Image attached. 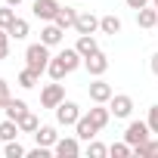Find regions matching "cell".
<instances>
[{
	"instance_id": "cell-24",
	"label": "cell",
	"mask_w": 158,
	"mask_h": 158,
	"mask_svg": "<svg viewBox=\"0 0 158 158\" xmlns=\"http://www.w3.org/2000/svg\"><path fill=\"white\" fill-rule=\"evenodd\" d=\"M16 124H19V130H22V133H34V130L40 127V121H37V115H31V112H25V115H22V118H19Z\"/></svg>"
},
{
	"instance_id": "cell-26",
	"label": "cell",
	"mask_w": 158,
	"mask_h": 158,
	"mask_svg": "<svg viewBox=\"0 0 158 158\" xmlns=\"http://www.w3.org/2000/svg\"><path fill=\"white\" fill-rule=\"evenodd\" d=\"M47 74H50V77H53V81H62V77H65V74H68V71H65V65H62V59H59V56H53V59H50V65H47Z\"/></svg>"
},
{
	"instance_id": "cell-27",
	"label": "cell",
	"mask_w": 158,
	"mask_h": 158,
	"mask_svg": "<svg viewBox=\"0 0 158 158\" xmlns=\"http://www.w3.org/2000/svg\"><path fill=\"white\" fill-rule=\"evenodd\" d=\"M130 152H133V146H130L127 139H124V143H112V146H109V155H115V158H127Z\"/></svg>"
},
{
	"instance_id": "cell-31",
	"label": "cell",
	"mask_w": 158,
	"mask_h": 158,
	"mask_svg": "<svg viewBox=\"0 0 158 158\" xmlns=\"http://www.w3.org/2000/svg\"><path fill=\"white\" fill-rule=\"evenodd\" d=\"M10 40H13L10 31H6V28H0V59H6V56H10Z\"/></svg>"
},
{
	"instance_id": "cell-15",
	"label": "cell",
	"mask_w": 158,
	"mask_h": 158,
	"mask_svg": "<svg viewBox=\"0 0 158 158\" xmlns=\"http://www.w3.org/2000/svg\"><path fill=\"white\" fill-rule=\"evenodd\" d=\"M62 31L65 28H74V22H77V10H71V6H59V13H56V19H53Z\"/></svg>"
},
{
	"instance_id": "cell-22",
	"label": "cell",
	"mask_w": 158,
	"mask_h": 158,
	"mask_svg": "<svg viewBox=\"0 0 158 158\" xmlns=\"http://www.w3.org/2000/svg\"><path fill=\"white\" fill-rule=\"evenodd\" d=\"M3 112H6V118H13V121H19V118H22V115L28 112V106H25V99H10Z\"/></svg>"
},
{
	"instance_id": "cell-14",
	"label": "cell",
	"mask_w": 158,
	"mask_h": 158,
	"mask_svg": "<svg viewBox=\"0 0 158 158\" xmlns=\"http://www.w3.org/2000/svg\"><path fill=\"white\" fill-rule=\"evenodd\" d=\"M74 130H77V136H81V139H87V143H90V139L96 136V130H99V127L90 121V115H81V118H77V124H74Z\"/></svg>"
},
{
	"instance_id": "cell-36",
	"label": "cell",
	"mask_w": 158,
	"mask_h": 158,
	"mask_svg": "<svg viewBox=\"0 0 158 158\" xmlns=\"http://www.w3.org/2000/svg\"><path fill=\"white\" fill-rule=\"evenodd\" d=\"M6 3H10V6H19V3H22V0H6Z\"/></svg>"
},
{
	"instance_id": "cell-25",
	"label": "cell",
	"mask_w": 158,
	"mask_h": 158,
	"mask_svg": "<svg viewBox=\"0 0 158 158\" xmlns=\"http://www.w3.org/2000/svg\"><path fill=\"white\" fill-rule=\"evenodd\" d=\"M133 152H136L139 158H158V139H152V136H149V139H146L143 146H136Z\"/></svg>"
},
{
	"instance_id": "cell-38",
	"label": "cell",
	"mask_w": 158,
	"mask_h": 158,
	"mask_svg": "<svg viewBox=\"0 0 158 158\" xmlns=\"http://www.w3.org/2000/svg\"><path fill=\"white\" fill-rule=\"evenodd\" d=\"M155 28H158V22H155Z\"/></svg>"
},
{
	"instance_id": "cell-3",
	"label": "cell",
	"mask_w": 158,
	"mask_h": 158,
	"mask_svg": "<svg viewBox=\"0 0 158 158\" xmlns=\"http://www.w3.org/2000/svg\"><path fill=\"white\" fill-rule=\"evenodd\" d=\"M149 136H152L149 121H130V124H127V130H124V139H127L133 149H136V146H143Z\"/></svg>"
},
{
	"instance_id": "cell-8",
	"label": "cell",
	"mask_w": 158,
	"mask_h": 158,
	"mask_svg": "<svg viewBox=\"0 0 158 158\" xmlns=\"http://www.w3.org/2000/svg\"><path fill=\"white\" fill-rule=\"evenodd\" d=\"M31 13H34L40 22H53V19H56V13H59V3H56V0H34Z\"/></svg>"
},
{
	"instance_id": "cell-35",
	"label": "cell",
	"mask_w": 158,
	"mask_h": 158,
	"mask_svg": "<svg viewBox=\"0 0 158 158\" xmlns=\"http://www.w3.org/2000/svg\"><path fill=\"white\" fill-rule=\"evenodd\" d=\"M149 68H152V74H158V53H152V62H149Z\"/></svg>"
},
{
	"instance_id": "cell-18",
	"label": "cell",
	"mask_w": 158,
	"mask_h": 158,
	"mask_svg": "<svg viewBox=\"0 0 158 158\" xmlns=\"http://www.w3.org/2000/svg\"><path fill=\"white\" fill-rule=\"evenodd\" d=\"M155 22H158V10L152 6H143V10H136V25L139 28H155Z\"/></svg>"
},
{
	"instance_id": "cell-17",
	"label": "cell",
	"mask_w": 158,
	"mask_h": 158,
	"mask_svg": "<svg viewBox=\"0 0 158 158\" xmlns=\"http://www.w3.org/2000/svg\"><path fill=\"white\" fill-rule=\"evenodd\" d=\"M87 115H90V121L102 130V127L109 124V118H112V109H106V102H96V109H90Z\"/></svg>"
},
{
	"instance_id": "cell-29",
	"label": "cell",
	"mask_w": 158,
	"mask_h": 158,
	"mask_svg": "<svg viewBox=\"0 0 158 158\" xmlns=\"http://www.w3.org/2000/svg\"><path fill=\"white\" fill-rule=\"evenodd\" d=\"M87 155H90V158H102V155H109V146H102V143L90 139V143H87Z\"/></svg>"
},
{
	"instance_id": "cell-16",
	"label": "cell",
	"mask_w": 158,
	"mask_h": 158,
	"mask_svg": "<svg viewBox=\"0 0 158 158\" xmlns=\"http://www.w3.org/2000/svg\"><path fill=\"white\" fill-rule=\"evenodd\" d=\"M74 50L87 59V56H93V53L99 50V44H96V37H93V34H81V37H77V44H74Z\"/></svg>"
},
{
	"instance_id": "cell-33",
	"label": "cell",
	"mask_w": 158,
	"mask_h": 158,
	"mask_svg": "<svg viewBox=\"0 0 158 158\" xmlns=\"http://www.w3.org/2000/svg\"><path fill=\"white\" fill-rule=\"evenodd\" d=\"M146 121H149V130H152V133H158V106H152V109H149V118H146Z\"/></svg>"
},
{
	"instance_id": "cell-10",
	"label": "cell",
	"mask_w": 158,
	"mask_h": 158,
	"mask_svg": "<svg viewBox=\"0 0 158 158\" xmlns=\"http://www.w3.org/2000/svg\"><path fill=\"white\" fill-rule=\"evenodd\" d=\"M96 28H99V19L93 13H77V22H74L77 34H96Z\"/></svg>"
},
{
	"instance_id": "cell-6",
	"label": "cell",
	"mask_w": 158,
	"mask_h": 158,
	"mask_svg": "<svg viewBox=\"0 0 158 158\" xmlns=\"http://www.w3.org/2000/svg\"><path fill=\"white\" fill-rule=\"evenodd\" d=\"M84 68H87L93 77H102V74L109 71V56H106L102 50H96L93 56H87V59H84Z\"/></svg>"
},
{
	"instance_id": "cell-23",
	"label": "cell",
	"mask_w": 158,
	"mask_h": 158,
	"mask_svg": "<svg viewBox=\"0 0 158 158\" xmlns=\"http://www.w3.org/2000/svg\"><path fill=\"white\" fill-rule=\"evenodd\" d=\"M37 81H40V74H37L34 68H28V65H25V68L19 71V87H25V90H31V87H34Z\"/></svg>"
},
{
	"instance_id": "cell-9",
	"label": "cell",
	"mask_w": 158,
	"mask_h": 158,
	"mask_svg": "<svg viewBox=\"0 0 158 158\" xmlns=\"http://www.w3.org/2000/svg\"><path fill=\"white\" fill-rule=\"evenodd\" d=\"M87 93H90V99H93V102H109V99L115 96V93H112V84H106L102 77H96V81L87 87Z\"/></svg>"
},
{
	"instance_id": "cell-13",
	"label": "cell",
	"mask_w": 158,
	"mask_h": 158,
	"mask_svg": "<svg viewBox=\"0 0 158 158\" xmlns=\"http://www.w3.org/2000/svg\"><path fill=\"white\" fill-rule=\"evenodd\" d=\"M62 34H65V31H62L56 22H47V28L40 31V40H44L47 47H59V44H62Z\"/></svg>"
},
{
	"instance_id": "cell-12",
	"label": "cell",
	"mask_w": 158,
	"mask_h": 158,
	"mask_svg": "<svg viewBox=\"0 0 158 158\" xmlns=\"http://www.w3.org/2000/svg\"><path fill=\"white\" fill-rule=\"evenodd\" d=\"M34 139H37V146L53 149V146H56V139H59V133H56V127H53V124H40V127L34 130Z\"/></svg>"
},
{
	"instance_id": "cell-32",
	"label": "cell",
	"mask_w": 158,
	"mask_h": 158,
	"mask_svg": "<svg viewBox=\"0 0 158 158\" xmlns=\"http://www.w3.org/2000/svg\"><path fill=\"white\" fill-rule=\"evenodd\" d=\"M13 99V93H10V84L0 77V109H6V102Z\"/></svg>"
},
{
	"instance_id": "cell-2",
	"label": "cell",
	"mask_w": 158,
	"mask_h": 158,
	"mask_svg": "<svg viewBox=\"0 0 158 158\" xmlns=\"http://www.w3.org/2000/svg\"><path fill=\"white\" fill-rule=\"evenodd\" d=\"M53 112H56V121L62 127H71V124H77V118H81V109H77V102H71V99H62Z\"/></svg>"
},
{
	"instance_id": "cell-37",
	"label": "cell",
	"mask_w": 158,
	"mask_h": 158,
	"mask_svg": "<svg viewBox=\"0 0 158 158\" xmlns=\"http://www.w3.org/2000/svg\"><path fill=\"white\" fill-rule=\"evenodd\" d=\"M152 6H155V10H158V0H152Z\"/></svg>"
},
{
	"instance_id": "cell-19",
	"label": "cell",
	"mask_w": 158,
	"mask_h": 158,
	"mask_svg": "<svg viewBox=\"0 0 158 158\" xmlns=\"http://www.w3.org/2000/svg\"><path fill=\"white\" fill-rule=\"evenodd\" d=\"M22 130H19V124L13 121V118H6V121H0V139L3 143H10V139H16Z\"/></svg>"
},
{
	"instance_id": "cell-1",
	"label": "cell",
	"mask_w": 158,
	"mask_h": 158,
	"mask_svg": "<svg viewBox=\"0 0 158 158\" xmlns=\"http://www.w3.org/2000/svg\"><path fill=\"white\" fill-rule=\"evenodd\" d=\"M50 59H53V56H50V47H47L44 40H40V44H31V47L25 50V65H28V68H34L37 74H44V71H47Z\"/></svg>"
},
{
	"instance_id": "cell-21",
	"label": "cell",
	"mask_w": 158,
	"mask_h": 158,
	"mask_svg": "<svg viewBox=\"0 0 158 158\" xmlns=\"http://www.w3.org/2000/svg\"><path fill=\"white\" fill-rule=\"evenodd\" d=\"M6 31H10V37H13V40H25L31 28H28V22H25V19H19V16H16V22H13Z\"/></svg>"
},
{
	"instance_id": "cell-7",
	"label": "cell",
	"mask_w": 158,
	"mask_h": 158,
	"mask_svg": "<svg viewBox=\"0 0 158 158\" xmlns=\"http://www.w3.org/2000/svg\"><path fill=\"white\" fill-rule=\"evenodd\" d=\"M109 109H112L115 118H130V112H133V99H130L127 93H118V96L109 99Z\"/></svg>"
},
{
	"instance_id": "cell-11",
	"label": "cell",
	"mask_w": 158,
	"mask_h": 158,
	"mask_svg": "<svg viewBox=\"0 0 158 158\" xmlns=\"http://www.w3.org/2000/svg\"><path fill=\"white\" fill-rule=\"evenodd\" d=\"M56 56L62 59V65H65V71H68V74H71L74 68H81V65H84V56L77 53L74 47H65V50H62V53H56Z\"/></svg>"
},
{
	"instance_id": "cell-20",
	"label": "cell",
	"mask_w": 158,
	"mask_h": 158,
	"mask_svg": "<svg viewBox=\"0 0 158 158\" xmlns=\"http://www.w3.org/2000/svg\"><path fill=\"white\" fill-rule=\"evenodd\" d=\"M99 31L115 37V34L121 31V19H118V16H102V19H99Z\"/></svg>"
},
{
	"instance_id": "cell-34",
	"label": "cell",
	"mask_w": 158,
	"mask_h": 158,
	"mask_svg": "<svg viewBox=\"0 0 158 158\" xmlns=\"http://www.w3.org/2000/svg\"><path fill=\"white\" fill-rule=\"evenodd\" d=\"M146 3H149V0H127V6H130V10H143Z\"/></svg>"
},
{
	"instance_id": "cell-5",
	"label": "cell",
	"mask_w": 158,
	"mask_h": 158,
	"mask_svg": "<svg viewBox=\"0 0 158 158\" xmlns=\"http://www.w3.org/2000/svg\"><path fill=\"white\" fill-rule=\"evenodd\" d=\"M62 99H65V87H62L59 81H53V84H47V87L40 90V106H44V109H56Z\"/></svg>"
},
{
	"instance_id": "cell-4",
	"label": "cell",
	"mask_w": 158,
	"mask_h": 158,
	"mask_svg": "<svg viewBox=\"0 0 158 158\" xmlns=\"http://www.w3.org/2000/svg\"><path fill=\"white\" fill-rule=\"evenodd\" d=\"M53 152L59 155V158H77L81 155V136H59L56 139V146H53Z\"/></svg>"
},
{
	"instance_id": "cell-28",
	"label": "cell",
	"mask_w": 158,
	"mask_h": 158,
	"mask_svg": "<svg viewBox=\"0 0 158 158\" xmlns=\"http://www.w3.org/2000/svg\"><path fill=\"white\" fill-rule=\"evenodd\" d=\"M3 155H6V158H22V155H28V152H25V146H22V143L10 139V143H6V149H3Z\"/></svg>"
},
{
	"instance_id": "cell-30",
	"label": "cell",
	"mask_w": 158,
	"mask_h": 158,
	"mask_svg": "<svg viewBox=\"0 0 158 158\" xmlns=\"http://www.w3.org/2000/svg\"><path fill=\"white\" fill-rule=\"evenodd\" d=\"M16 22V13H13V6L6 3V6H0V28H10Z\"/></svg>"
}]
</instances>
